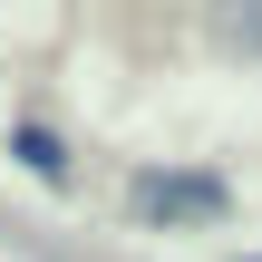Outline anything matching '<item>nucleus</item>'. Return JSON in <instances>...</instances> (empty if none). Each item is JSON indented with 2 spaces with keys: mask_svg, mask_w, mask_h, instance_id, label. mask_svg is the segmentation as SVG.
<instances>
[{
  "mask_svg": "<svg viewBox=\"0 0 262 262\" xmlns=\"http://www.w3.org/2000/svg\"><path fill=\"white\" fill-rule=\"evenodd\" d=\"M136 204H156V214H214L224 194H214L204 175H146V185H136Z\"/></svg>",
  "mask_w": 262,
  "mask_h": 262,
  "instance_id": "f257e3e1",
  "label": "nucleus"
},
{
  "mask_svg": "<svg viewBox=\"0 0 262 262\" xmlns=\"http://www.w3.org/2000/svg\"><path fill=\"white\" fill-rule=\"evenodd\" d=\"M19 156H29V165H39V175H58V165H68V156H58V136H49V126H19Z\"/></svg>",
  "mask_w": 262,
  "mask_h": 262,
  "instance_id": "f03ea898",
  "label": "nucleus"
}]
</instances>
